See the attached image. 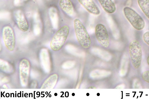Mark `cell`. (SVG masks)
<instances>
[{
	"instance_id": "obj_18",
	"label": "cell",
	"mask_w": 149,
	"mask_h": 99,
	"mask_svg": "<svg viewBox=\"0 0 149 99\" xmlns=\"http://www.w3.org/2000/svg\"><path fill=\"white\" fill-rule=\"evenodd\" d=\"M147 62L149 66V55L148 57L147 58Z\"/></svg>"
},
{
	"instance_id": "obj_16",
	"label": "cell",
	"mask_w": 149,
	"mask_h": 99,
	"mask_svg": "<svg viewBox=\"0 0 149 99\" xmlns=\"http://www.w3.org/2000/svg\"><path fill=\"white\" fill-rule=\"evenodd\" d=\"M142 78L143 80L149 83V71H144L142 74Z\"/></svg>"
},
{
	"instance_id": "obj_6",
	"label": "cell",
	"mask_w": 149,
	"mask_h": 99,
	"mask_svg": "<svg viewBox=\"0 0 149 99\" xmlns=\"http://www.w3.org/2000/svg\"><path fill=\"white\" fill-rule=\"evenodd\" d=\"M95 34L98 42L103 46L107 48L109 45L108 33L106 26L102 24H97L95 28Z\"/></svg>"
},
{
	"instance_id": "obj_13",
	"label": "cell",
	"mask_w": 149,
	"mask_h": 99,
	"mask_svg": "<svg viewBox=\"0 0 149 99\" xmlns=\"http://www.w3.org/2000/svg\"><path fill=\"white\" fill-rule=\"evenodd\" d=\"M137 3L143 14L149 19V0H137Z\"/></svg>"
},
{
	"instance_id": "obj_14",
	"label": "cell",
	"mask_w": 149,
	"mask_h": 99,
	"mask_svg": "<svg viewBox=\"0 0 149 99\" xmlns=\"http://www.w3.org/2000/svg\"><path fill=\"white\" fill-rule=\"evenodd\" d=\"M48 14L52 26L54 28L56 29L57 27V15L55 9L54 7L49 8Z\"/></svg>"
},
{
	"instance_id": "obj_2",
	"label": "cell",
	"mask_w": 149,
	"mask_h": 99,
	"mask_svg": "<svg viewBox=\"0 0 149 99\" xmlns=\"http://www.w3.org/2000/svg\"><path fill=\"white\" fill-rule=\"evenodd\" d=\"M70 28L68 25L62 26L56 31L50 43V47L55 51H59L65 43L69 35Z\"/></svg>"
},
{
	"instance_id": "obj_17",
	"label": "cell",
	"mask_w": 149,
	"mask_h": 99,
	"mask_svg": "<svg viewBox=\"0 0 149 99\" xmlns=\"http://www.w3.org/2000/svg\"><path fill=\"white\" fill-rule=\"evenodd\" d=\"M143 39L144 42L149 46V31L144 33L143 35Z\"/></svg>"
},
{
	"instance_id": "obj_7",
	"label": "cell",
	"mask_w": 149,
	"mask_h": 99,
	"mask_svg": "<svg viewBox=\"0 0 149 99\" xmlns=\"http://www.w3.org/2000/svg\"><path fill=\"white\" fill-rule=\"evenodd\" d=\"M13 19L18 29L23 32H26L29 29L28 19L23 12L20 10H16L13 13Z\"/></svg>"
},
{
	"instance_id": "obj_4",
	"label": "cell",
	"mask_w": 149,
	"mask_h": 99,
	"mask_svg": "<svg viewBox=\"0 0 149 99\" xmlns=\"http://www.w3.org/2000/svg\"><path fill=\"white\" fill-rule=\"evenodd\" d=\"M129 53L133 67L137 69L141 66L142 60V49L140 43L134 40L130 43Z\"/></svg>"
},
{
	"instance_id": "obj_10",
	"label": "cell",
	"mask_w": 149,
	"mask_h": 99,
	"mask_svg": "<svg viewBox=\"0 0 149 99\" xmlns=\"http://www.w3.org/2000/svg\"><path fill=\"white\" fill-rule=\"evenodd\" d=\"M98 1L107 13L113 14L116 11V6L112 0H98Z\"/></svg>"
},
{
	"instance_id": "obj_12",
	"label": "cell",
	"mask_w": 149,
	"mask_h": 99,
	"mask_svg": "<svg viewBox=\"0 0 149 99\" xmlns=\"http://www.w3.org/2000/svg\"><path fill=\"white\" fill-rule=\"evenodd\" d=\"M58 76L57 74H53L49 76L44 82L42 85V89H53L57 82Z\"/></svg>"
},
{
	"instance_id": "obj_3",
	"label": "cell",
	"mask_w": 149,
	"mask_h": 99,
	"mask_svg": "<svg viewBox=\"0 0 149 99\" xmlns=\"http://www.w3.org/2000/svg\"><path fill=\"white\" fill-rule=\"evenodd\" d=\"M123 12L126 18L134 29L140 31L144 28V20L134 10L127 6L124 8Z\"/></svg>"
},
{
	"instance_id": "obj_9",
	"label": "cell",
	"mask_w": 149,
	"mask_h": 99,
	"mask_svg": "<svg viewBox=\"0 0 149 99\" xmlns=\"http://www.w3.org/2000/svg\"><path fill=\"white\" fill-rule=\"evenodd\" d=\"M81 5L90 14L95 15L100 14V9L94 0H77Z\"/></svg>"
},
{
	"instance_id": "obj_1",
	"label": "cell",
	"mask_w": 149,
	"mask_h": 99,
	"mask_svg": "<svg viewBox=\"0 0 149 99\" xmlns=\"http://www.w3.org/2000/svg\"><path fill=\"white\" fill-rule=\"evenodd\" d=\"M74 30L78 41L83 48H89L92 44L90 36L82 22L76 18L74 21Z\"/></svg>"
},
{
	"instance_id": "obj_15",
	"label": "cell",
	"mask_w": 149,
	"mask_h": 99,
	"mask_svg": "<svg viewBox=\"0 0 149 99\" xmlns=\"http://www.w3.org/2000/svg\"><path fill=\"white\" fill-rule=\"evenodd\" d=\"M95 71L97 73L95 72H93V73L91 74L92 75H97L95 76L94 78L103 77L106 76L107 75H108V74L109 73V72H107L106 71H102L99 70L98 71ZM94 75H92V76Z\"/></svg>"
},
{
	"instance_id": "obj_5",
	"label": "cell",
	"mask_w": 149,
	"mask_h": 99,
	"mask_svg": "<svg viewBox=\"0 0 149 99\" xmlns=\"http://www.w3.org/2000/svg\"><path fill=\"white\" fill-rule=\"evenodd\" d=\"M2 36L5 45L8 51H14L16 45L14 31L13 28L8 25L4 26L2 30Z\"/></svg>"
},
{
	"instance_id": "obj_8",
	"label": "cell",
	"mask_w": 149,
	"mask_h": 99,
	"mask_svg": "<svg viewBox=\"0 0 149 99\" xmlns=\"http://www.w3.org/2000/svg\"><path fill=\"white\" fill-rule=\"evenodd\" d=\"M29 62L26 59H22L19 64V76L21 83L23 87L26 86L28 83L30 72Z\"/></svg>"
},
{
	"instance_id": "obj_11",
	"label": "cell",
	"mask_w": 149,
	"mask_h": 99,
	"mask_svg": "<svg viewBox=\"0 0 149 99\" xmlns=\"http://www.w3.org/2000/svg\"><path fill=\"white\" fill-rule=\"evenodd\" d=\"M59 5L61 9L69 16L74 14V7L71 0H60Z\"/></svg>"
}]
</instances>
